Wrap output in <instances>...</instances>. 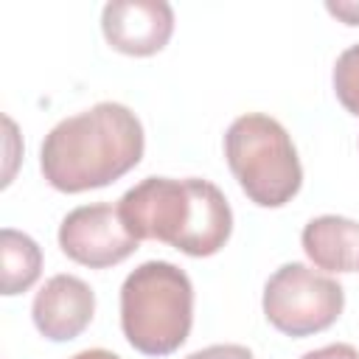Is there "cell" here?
I'll return each mask as SVG.
<instances>
[{"instance_id":"4","label":"cell","mask_w":359,"mask_h":359,"mask_svg":"<svg viewBox=\"0 0 359 359\" xmlns=\"http://www.w3.org/2000/svg\"><path fill=\"white\" fill-rule=\"evenodd\" d=\"M224 157L250 202L286 205L303 185V168L289 132L269 115L247 112L224 135Z\"/></svg>"},{"instance_id":"11","label":"cell","mask_w":359,"mask_h":359,"mask_svg":"<svg viewBox=\"0 0 359 359\" xmlns=\"http://www.w3.org/2000/svg\"><path fill=\"white\" fill-rule=\"evenodd\" d=\"M334 93L339 104L359 118V42L339 53L334 65Z\"/></svg>"},{"instance_id":"9","label":"cell","mask_w":359,"mask_h":359,"mask_svg":"<svg viewBox=\"0 0 359 359\" xmlns=\"http://www.w3.org/2000/svg\"><path fill=\"white\" fill-rule=\"evenodd\" d=\"M303 250L314 266L328 272L359 269V222L345 216H317L303 227Z\"/></svg>"},{"instance_id":"7","label":"cell","mask_w":359,"mask_h":359,"mask_svg":"<svg viewBox=\"0 0 359 359\" xmlns=\"http://www.w3.org/2000/svg\"><path fill=\"white\" fill-rule=\"evenodd\" d=\"M104 39L126 56L160 53L174 34V11L165 0H112L101 11Z\"/></svg>"},{"instance_id":"1","label":"cell","mask_w":359,"mask_h":359,"mask_svg":"<svg viewBox=\"0 0 359 359\" xmlns=\"http://www.w3.org/2000/svg\"><path fill=\"white\" fill-rule=\"evenodd\" d=\"M143 123L115 101H101L59 121L42 140L45 180L65 194L104 188L132 171L143 157Z\"/></svg>"},{"instance_id":"10","label":"cell","mask_w":359,"mask_h":359,"mask_svg":"<svg viewBox=\"0 0 359 359\" xmlns=\"http://www.w3.org/2000/svg\"><path fill=\"white\" fill-rule=\"evenodd\" d=\"M0 289L6 297L31 289L42 272V250L39 244L11 227L0 230Z\"/></svg>"},{"instance_id":"3","label":"cell","mask_w":359,"mask_h":359,"mask_svg":"<svg viewBox=\"0 0 359 359\" xmlns=\"http://www.w3.org/2000/svg\"><path fill=\"white\" fill-rule=\"evenodd\" d=\"M194 286L171 261H146L121 286V328L146 356L174 353L191 334Z\"/></svg>"},{"instance_id":"13","label":"cell","mask_w":359,"mask_h":359,"mask_svg":"<svg viewBox=\"0 0 359 359\" xmlns=\"http://www.w3.org/2000/svg\"><path fill=\"white\" fill-rule=\"evenodd\" d=\"M300 359H359V351H356L353 345H348V342H334V345L309 351V353H303Z\"/></svg>"},{"instance_id":"15","label":"cell","mask_w":359,"mask_h":359,"mask_svg":"<svg viewBox=\"0 0 359 359\" xmlns=\"http://www.w3.org/2000/svg\"><path fill=\"white\" fill-rule=\"evenodd\" d=\"M70 359H121V356L112 353V351H104V348H87V351H79Z\"/></svg>"},{"instance_id":"12","label":"cell","mask_w":359,"mask_h":359,"mask_svg":"<svg viewBox=\"0 0 359 359\" xmlns=\"http://www.w3.org/2000/svg\"><path fill=\"white\" fill-rule=\"evenodd\" d=\"M185 359H252V351L244 345H210Z\"/></svg>"},{"instance_id":"8","label":"cell","mask_w":359,"mask_h":359,"mask_svg":"<svg viewBox=\"0 0 359 359\" xmlns=\"http://www.w3.org/2000/svg\"><path fill=\"white\" fill-rule=\"evenodd\" d=\"M95 314L93 289L76 275H53L36 292L31 317L36 331L50 342L76 339Z\"/></svg>"},{"instance_id":"6","label":"cell","mask_w":359,"mask_h":359,"mask_svg":"<svg viewBox=\"0 0 359 359\" xmlns=\"http://www.w3.org/2000/svg\"><path fill=\"white\" fill-rule=\"evenodd\" d=\"M137 238L121 222L118 205L98 202L70 210L59 224L62 252L90 269H104L126 261L137 250Z\"/></svg>"},{"instance_id":"14","label":"cell","mask_w":359,"mask_h":359,"mask_svg":"<svg viewBox=\"0 0 359 359\" xmlns=\"http://www.w3.org/2000/svg\"><path fill=\"white\" fill-rule=\"evenodd\" d=\"M325 8L348 25H359V3H325Z\"/></svg>"},{"instance_id":"5","label":"cell","mask_w":359,"mask_h":359,"mask_svg":"<svg viewBox=\"0 0 359 359\" xmlns=\"http://www.w3.org/2000/svg\"><path fill=\"white\" fill-rule=\"evenodd\" d=\"M342 306L345 289L306 264H283L264 286V314L286 337H309L331 328Z\"/></svg>"},{"instance_id":"2","label":"cell","mask_w":359,"mask_h":359,"mask_svg":"<svg viewBox=\"0 0 359 359\" xmlns=\"http://www.w3.org/2000/svg\"><path fill=\"white\" fill-rule=\"evenodd\" d=\"M118 213L137 241H165L194 258L219 252L233 233L230 202L199 177H146L121 196Z\"/></svg>"}]
</instances>
